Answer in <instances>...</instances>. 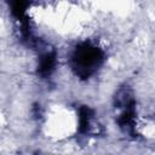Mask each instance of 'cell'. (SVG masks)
Segmentation results:
<instances>
[{
  "label": "cell",
  "instance_id": "obj_1",
  "mask_svg": "<svg viewBox=\"0 0 155 155\" xmlns=\"http://www.w3.org/2000/svg\"><path fill=\"white\" fill-rule=\"evenodd\" d=\"M70 61L76 75L90 78L102 64L103 52L97 46L85 42L74 50Z\"/></svg>",
  "mask_w": 155,
  "mask_h": 155
}]
</instances>
